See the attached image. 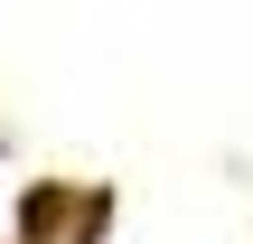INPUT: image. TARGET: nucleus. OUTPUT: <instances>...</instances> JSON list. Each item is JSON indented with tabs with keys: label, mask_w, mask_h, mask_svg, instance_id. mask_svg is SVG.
<instances>
[{
	"label": "nucleus",
	"mask_w": 253,
	"mask_h": 244,
	"mask_svg": "<svg viewBox=\"0 0 253 244\" xmlns=\"http://www.w3.org/2000/svg\"><path fill=\"white\" fill-rule=\"evenodd\" d=\"M56 216H66V188H38V197L19 207V235H28V244H47V235H56Z\"/></svg>",
	"instance_id": "obj_1"
}]
</instances>
